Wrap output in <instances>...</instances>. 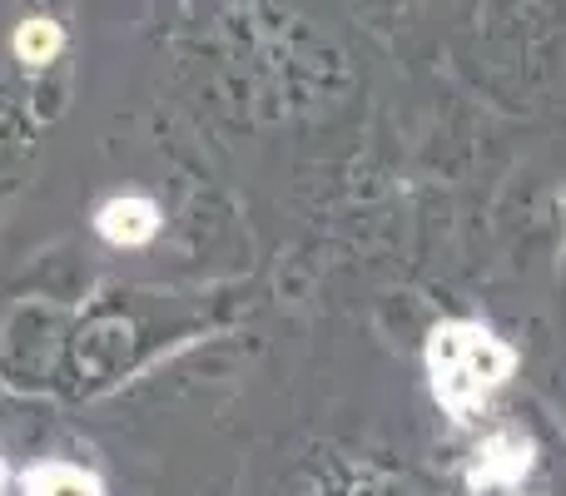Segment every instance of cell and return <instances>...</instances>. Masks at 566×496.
<instances>
[{
  "label": "cell",
  "instance_id": "obj_1",
  "mask_svg": "<svg viewBox=\"0 0 566 496\" xmlns=\"http://www.w3.org/2000/svg\"><path fill=\"white\" fill-rule=\"evenodd\" d=\"M517 368V352L482 323H438L428 333V378L432 398L448 418H472Z\"/></svg>",
  "mask_w": 566,
  "mask_h": 496
},
{
  "label": "cell",
  "instance_id": "obj_2",
  "mask_svg": "<svg viewBox=\"0 0 566 496\" xmlns=\"http://www.w3.org/2000/svg\"><path fill=\"white\" fill-rule=\"evenodd\" d=\"M527 472H532V442L522 437L517 428H502L478 447V462H472V487L478 492H512Z\"/></svg>",
  "mask_w": 566,
  "mask_h": 496
},
{
  "label": "cell",
  "instance_id": "obj_3",
  "mask_svg": "<svg viewBox=\"0 0 566 496\" xmlns=\"http://www.w3.org/2000/svg\"><path fill=\"white\" fill-rule=\"evenodd\" d=\"M155 229H159V214L149 199H109L99 209V234L109 244H145Z\"/></svg>",
  "mask_w": 566,
  "mask_h": 496
},
{
  "label": "cell",
  "instance_id": "obj_4",
  "mask_svg": "<svg viewBox=\"0 0 566 496\" xmlns=\"http://www.w3.org/2000/svg\"><path fill=\"white\" fill-rule=\"evenodd\" d=\"M60 45H65V35H60L55 20H25V25L15 30V55L25 60V65H45V60H55Z\"/></svg>",
  "mask_w": 566,
  "mask_h": 496
},
{
  "label": "cell",
  "instance_id": "obj_5",
  "mask_svg": "<svg viewBox=\"0 0 566 496\" xmlns=\"http://www.w3.org/2000/svg\"><path fill=\"white\" fill-rule=\"evenodd\" d=\"M30 496H99V482L80 467H45L30 477Z\"/></svg>",
  "mask_w": 566,
  "mask_h": 496
},
{
  "label": "cell",
  "instance_id": "obj_6",
  "mask_svg": "<svg viewBox=\"0 0 566 496\" xmlns=\"http://www.w3.org/2000/svg\"><path fill=\"white\" fill-rule=\"evenodd\" d=\"M0 482H6V472H0Z\"/></svg>",
  "mask_w": 566,
  "mask_h": 496
}]
</instances>
